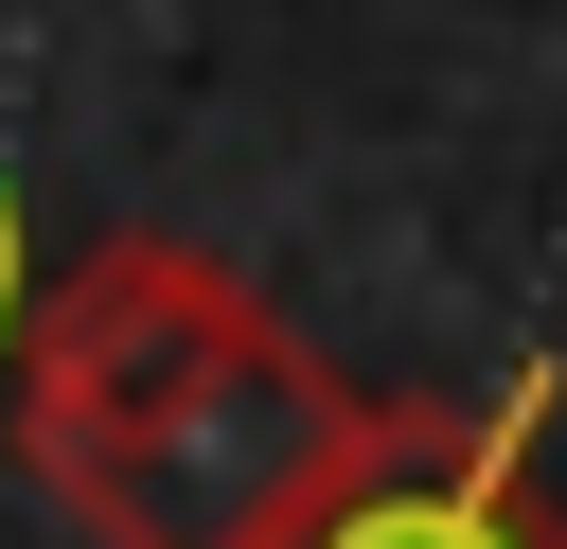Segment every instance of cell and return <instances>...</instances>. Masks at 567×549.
<instances>
[{
	"mask_svg": "<svg viewBox=\"0 0 567 549\" xmlns=\"http://www.w3.org/2000/svg\"><path fill=\"white\" fill-rule=\"evenodd\" d=\"M354 372H319L213 248L124 230L18 301V478L89 549H284V514L354 443Z\"/></svg>",
	"mask_w": 567,
	"mask_h": 549,
	"instance_id": "6da1fadb",
	"label": "cell"
},
{
	"mask_svg": "<svg viewBox=\"0 0 567 549\" xmlns=\"http://www.w3.org/2000/svg\"><path fill=\"white\" fill-rule=\"evenodd\" d=\"M18 301H35V248H18V195H0V336H18Z\"/></svg>",
	"mask_w": 567,
	"mask_h": 549,
	"instance_id": "3957f363",
	"label": "cell"
},
{
	"mask_svg": "<svg viewBox=\"0 0 567 549\" xmlns=\"http://www.w3.org/2000/svg\"><path fill=\"white\" fill-rule=\"evenodd\" d=\"M284 549H567V514L532 478V407L496 390V407H354Z\"/></svg>",
	"mask_w": 567,
	"mask_h": 549,
	"instance_id": "7a4b0ae2",
	"label": "cell"
}]
</instances>
